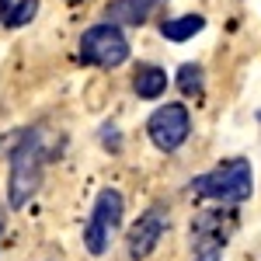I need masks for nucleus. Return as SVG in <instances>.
Returning <instances> with one entry per match:
<instances>
[{"label": "nucleus", "instance_id": "nucleus-9", "mask_svg": "<svg viewBox=\"0 0 261 261\" xmlns=\"http://www.w3.org/2000/svg\"><path fill=\"white\" fill-rule=\"evenodd\" d=\"M202 28H205V18H202V14H181V18L164 21L161 35L171 39V42H188L192 35H199Z\"/></svg>", "mask_w": 261, "mask_h": 261}, {"label": "nucleus", "instance_id": "nucleus-3", "mask_svg": "<svg viewBox=\"0 0 261 261\" xmlns=\"http://www.w3.org/2000/svg\"><path fill=\"white\" fill-rule=\"evenodd\" d=\"M122 213H125V202L115 188H105L94 202V213H91V220L84 226V247L101 258L105 251H108V244H112V233L122 226Z\"/></svg>", "mask_w": 261, "mask_h": 261}, {"label": "nucleus", "instance_id": "nucleus-6", "mask_svg": "<svg viewBox=\"0 0 261 261\" xmlns=\"http://www.w3.org/2000/svg\"><path fill=\"white\" fill-rule=\"evenodd\" d=\"M164 233H167V213H164L161 205L146 209L140 220H136V226L129 230V237H125V251H129V258H133V261L150 258V251L161 244Z\"/></svg>", "mask_w": 261, "mask_h": 261}, {"label": "nucleus", "instance_id": "nucleus-7", "mask_svg": "<svg viewBox=\"0 0 261 261\" xmlns=\"http://www.w3.org/2000/svg\"><path fill=\"white\" fill-rule=\"evenodd\" d=\"M153 7H157V0H115V4H108V18H112V24L115 21L143 24V21L150 18Z\"/></svg>", "mask_w": 261, "mask_h": 261}, {"label": "nucleus", "instance_id": "nucleus-2", "mask_svg": "<svg viewBox=\"0 0 261 261\" xmlns=\"http://www.w3.org/2000/svg\"><path fill=\"white\" fill-rule=\"evenodd\" d=\"M42 146H39V133H24V140L18 143L14 157H11V178H7V199L14 209L28 205V199L39 192L42 185Z\"/></svg>", "mask_w": 261, "mask_h": 261}, {"label": "nucleus", "instance_id": "nucleus-10", "mask_svg": "<svg viewBox=\"0 0 261 261\" xmlns=\"http://www.w3.org/2000/svg\"><path fill=\"white\" fill-rule=\"evenodd\" d=\"M178 87L185 94H202V66L195 63H185L178 70Z\"/></svg>", "mask_w": 261, "mask_h": 261}, {"label": "nucleus", "instance_id": "nucleus-5", "mask_svg": "<svg viewBox=\"0 0 261 261\" xmlns=\"http://www.w3.org/2000/svg\"><path fill=\"white\" fill-rule=\"evenodd\" d=\"M146 133H150V140L157 150L164 153H171V150H178L181 143L188 140V133H192V119H188V108L178 105V101H171V105H161L150 122H146Z\"/></svg>", "mask_w": 261, "mask_h": 261}, {"label": "nucleus", "instance_id": "nucleus-11", "mask_svg": "<svg viewBox=\"0 0 261 261\" xmlns=\"http://www.w3.org/2000/svg\"><path fill=\"white\" fill-rule=\"evenodd\" d=\"M35 11H39V0H21L18 7L7 14V28H24L28 21L35 18Z\"/></svg>", "mask_w": 261, "mask_h": 261}, {"label": "nucleus", "instance_id": "nucleus-4", "mask_svg": "<svg viewBox=\"0 0 261 261\" xmlns=\"http://www.w3.org/2000/svg\"><path fill=\"white\" fill-rule=\"evenodd\" d=\"M81 60L91 66H101V70L122 66L129 60V42L115 24H94L81 39Z\"/></svg>", "mask_w": 261, "mask_h": 261}, {"label": "nucleus", "instance_id": "nucleus-8", "mask_svg": "<svg viewBox=\"0 0 261 261\" xmlns=\"http://www.w3.org/2000/svg\"><path fill=\"white\" fill-rule=\"evenodd\" d=\"M133 87H136V94H140L143 101H153L167 91V73H164L161 66H140Z\"/></svg>", "mask_w": 261, "mask_h": 261}, {"label": "nucleus", "instance_id": "nucleus-1", "mask_svg": "<svg viewBox=\"0 0 261 261\" xmlns=\"http://www.w3.org/2000/svg\"><path fill=\"white\" fill-rule=\"evenodd\" d=\"M251 188H254V171L244 157H233V161L213 167L209 174L192 181V192L195 195H205V199H216V202H244L251 199Z\"/></svg>", "mask_w": 261, "mask_h": 261}]
</instances>
